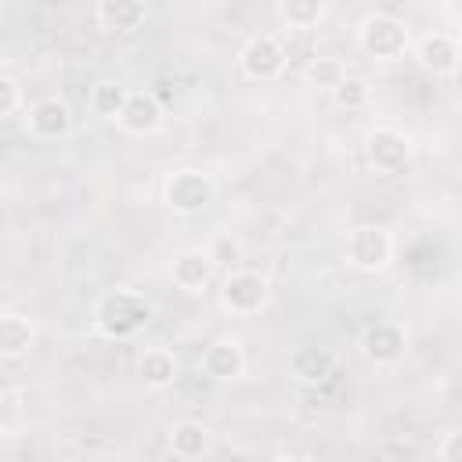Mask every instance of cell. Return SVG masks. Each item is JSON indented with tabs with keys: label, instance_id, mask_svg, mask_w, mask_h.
Returning a JSON list of instances; mask_svg holds the SVG:
<instances>
[{
	"label": "cell",
	"instance_id": "9a60e30c",
	"mask_svg": "<svg viewBox=\"0 0 462 462\" xmlns=\"http://www.w3.org/2000/svg\"><path fill=\"white\" fill-rule=\"evenodd\" d=\"M148 18L144 0H97V25L105 32H137Z\"/></svg>",
	"mask_w": 462,
	"mask_h": 462
},
{
	"label": "cell",
	"instance_id": "5bb4252c",
	"mask_svg": "<svg viewBox=\"0 0 462 462\" xmlns=\"http://www.w3.org/2000/svg\"><path fill=\"white\" fill-rule=\"evenodd\" d=\"M213 267L217 263L209 260L206 249H184V253H177L170 260V278L184 292H202L209 285V278H213Z\"/></svg>",
	"mask_w": 462,
	"mask_h": 462
},
{
	"label": "cell",
	"instance_id": "7c38bea8",
	"mask_svg": "<svg viewBox=\"0 0 462 462\" xmlns=\"http://www.w3.org/2000/svg\"><path fill=\"white\" fill-rule=\"evenodd\" d=\"M202 372L213 383H235L245 372V350L238 339H217L202 350Z\"/></svg>",
	"mask_w": 462,
	"mask_h": 462
},
{
	"label": "cell",
	"instance_id": "44dd1931",
	"mask_svg": "<svg viewBox=\"0 0 462 462\" xmlns=\"http://www.w3.org/2000/svg\"><path fill=\"white\" fill-rule=\"evenodd\" d=\"M206 253H209V260L217 263V267H238L242 263V256H245V245H242V238L238 235H231V231H217L213 238H209V245H206Z\"/></svg>",
	"mask_w": 462,
	"mask_h": 462
},
{
	"label": "cell",
	"instance_id": "30bf717a",
	"mask_svg": "<svg viewBox=\"0 0 462 462\" xmlns=\"http://www.w3.org/2000/svg\"><path fill=\"white\" fill-rule=\"evenodd\" d=\"M162 119H166V108H162V101H159L152 90H130L123 112L116 116L119 130H123V134H134V137L155 134V130L162 126Z\"/></svg>",
	"mask_w": 462,
	"mask_h": 462
},
{
	"label": "cell",
	"instance_id": "277c9868",
	"mask_svg": "<svg viewBox=\"0 0 462 462\" xmlns=\"http://www.w3.org/2000/svg\"><path fill=\"white\" fill-rule=\"evenodd\" d=\"M217 300H220V310L235 314V318H249V314H260V310L267 307V300H271V282H267L260 271L231 267V271L220 278Z\"/></svg>",
	"mask_w": 462,
	"mask_h": 462
},
{
	"label": "cell",
	"instance_id": "7a4b0ae2",
	"mask_svg": "<svg viewBox=\"0 0 462 462\" xmlns=\"http://www.w3.org/2000/svg\"><path fill=\"white\" fill-rule=\"evenodd\" d=\"M357 47L372 61H397V58L408 54L411 32H408V25L401 18H393L386 11H375L357 25Z\"/></svg>",
	"mask_w": 462,
	"mask_h": 462
},
{
	"label": "cell",
	"instance_id": "52a82bcc",
	"mask_svg": "<svg viewBox=\"0 0 462 462\" xmlns=\"http://www.w3.org/2000/svg\"><path fill=\"white\" fill-rule=\"evenodd\" d=\"M285 65H289V54H285V47H282L271 32L253 36V40L242 47V54H238V69H242L249 79H256V83L278 79V76L285 72Z\"/></svg>",
	"mask_w": 462,
	"mask_h": 462
},
{
	"label": "cell",
	"instance_id": "2e32d148",
	"mask_svg": "<svg viewBox=\"0 0 462 462\" xmlns=\"http://www.w3.org/2000/svg\"><path fill=\"white\" fill-rule=\"evenodd\" d=\"M170 451H173L177 458H184V462L209 455V451H213V433H209V426L199 422V419H180V422L170 430Z\"/></svg>",
	"mask_w": 462,
	"mask_h": 462
},
{
	"label": "cell",
	"instance_id": "603a6c76",
	"mask_svg": "<svg viewBox=\"0 0 462 462\" xmlns=\"http://www.w3.org/2000/svg\"><path fill=\"white\" fill-rule=\"evenodd\" d=\"M368 97H372V87H368V79L365 76H343V83L332 90V101L339 105V108H346V112H361L365 105H368Z\"/></svg>",
	"mask_w": 462,
	"mask_h": 462
},
{
	"label": "cell",
	"instance_id": "4fadbf2b",
	"mask_svg": "<svg viewBox=\"0 0 462 462\" xmlns=\"http://www.w3.org/2000/svg\"><path fill=\"white\" fill-rule=\"evenodd\" d=\"M336 372V354L328 346H296L289 354V375L300 386H321L328 375Z\"/></svg>",
	"mask_w": 462,
	"mask_h": 462
},
{
	"label": "cell",
	"instance_id": "d4e9b609",
	"mask_svg": "<svg viewBox=\"0 0 462 462\" xmlns=\"http://www.w3.org/2000/svg\"><path fill=\"white\" fill-rule=\"evenodd\" d=\"M437 455H440L444 462H462V433H448V437L440 440Z\"/></svg>",
	"mask_w": 462,
	"mask_h": 462
},
{
	"label": "cell",
	"instance_id": "9c48e42d",
	"mask_svg": "<svg viewBox=\"0 0 462 462\" xmlns=\"http://www.w3.org/2000/svg\"><path fill=\"white\" fill-rule=\"evenodd\" d=\"M404 350H408V332L397 321H375L361 332V354L375 368L397 365L404 357Z\"/></svg>",
	"mask_w": 462,
	"mask_h": 462
},
{
	"label": "cell",
	"instance_id": "7402d4cb",
	"mask_svg": "<svg viewBox=\"0 0 462 462\" xmlns=\"http://www.w3.org/2000/svg\"><path fill=\"white\" fill-rule=\"evenodd\" d=\"M278 11H282V18H285V25H292V29H310V25L321 22L325 0H282Z\"/></svg>",
	"mask_w": 462,
	"mask_h": 462
},
{
	"label": "cell",
	"instance_id": "8fae6325",
	"mask_svg": "<svg viewBox=\"0 0 462 462\" xmlns=\"http://www.w3.org/2000/svg\"><path fill=\"white\" fill-rule=\"evenodd\" d=\"M415 58L430 76H451L462 65V51H458L455 36H448V32H426L415 43Z\"/></svg>",
	"mask_w": 462,
	"mask_h": 462
},
{
	"label": "cell",
	"instance_id": "d6986e66",
	"mask_svg": "<svg viewBox=\"0 0 462 462\" xmlns=\"http://www.w3.org/2000/svg\"><path fill=\"white\" fill-rule=\"evenodd\" d=\"M126 87L123 83H112V79H97L94 87H90V97H87V105H90V112L94 116H101V119H116L119 112H123V105H126Z\"/></svg>",
	"mask_w": 462,
	"mask_h": 462
},
{
	"label": "cell",
	"instance_id": "cb8c5ba5",
	"mask_svg": "<svg viewBox=\"0 0 462 462\" xmlns=\"http://www.w3.org/2000/svg\"><path fill=\"white\" fill-rule=\"evenodd\" d=\"M18 108H22V83L11 72H4L0 76V119H11Z\"/></svg>",
	"mask_w": 462,
	"mask_h": 462
},
{
	"label": "cell",
	"instance_id": "ac0fdd59",
	"mask_svg": "<svg viewBox=\"0 0 462 462\" xmlns=\"http://www.w3.org/2000/svg\"><path fill=\"white\" fill-rule=\"evenodd\" d=\"M137 375H141V383L152 386V390L170 386V383L177 379V357H173V350H166V346H148V350L141 354V361H137Z\"/></svg>",
	"mask_w": 462,
	"mask_h": 462
},
{
	"label": "cell",
	"instance_id": "e0dca14e",
	"mask_svg": "<svg viewBox=\"0 0 462 462\" xmlns=\"http://www.w3.org/2000/svg\"><path fill=\"white\" fill-rule=\"evenodd\" d=\"M32 339H36V328H32V321H29L25 314L7 310V314L0 318V357H4V361L25 357L29 346H32Z\"/></svg>",
	"mask_w": 462,
	"mask_h": 462
},
{
	"label": "cell",
	"instance_id": "6da1fadb",
	"mask_svg": "<svg viewBox=\"0 0 462 462\" xmlns=\"http://www.w3.org/2000/svg\"><path fill=\"white\" fill-rule=\"evenodd\" d=\"M155 318V307L144 292L137 289H108L97 296L94 303V332L105 336V339H116V343H126V339H137Z\"/></svg>",
	"mask_w": 462,
	"mask_h": 462
},
{
	"label": "cell",
	"instance_id": "3957f363",
	"mask_svg": "<svg viewBox=\"0 0 462 462\" xmlns=\"http://www.w3.org/2000/svg\"><path fill=\"white\" fill-rule=\"evenodd\" d=\"M217 199V184L209 173L195 170V166H180L162 180V202L177 213V217H199L213 206Z\"/></svg>",
	"mask_w": 462,
	"mask_h": 462
},
{
	"label": "cell",
	"instance_id": "5b68a950",
	"mask_svg": "<svg viewBox=\"0 0 462 462\" xmlns=\"http://www.w3.org/2000/svg\"><path fill=\"white\" fill-rule=\"evenodd\" d=\"M361 148H365V162L375 173H401L411 159V137L397 126H372Z\"/></svg>",
	"mask_w": 462,
	"mask_h": 462
},
{
	"label": "cell",
	"instance_id": "8992f818",
	"mask_svg": "<svg viewBox=\"0 0 462 462\" xmlns=\"http://www.w3.org/2000/svg\"><path fill=\"white\" fill-rule=\"evenodd\" d=\"M393 256V238L379 224H357L346 235V263L357 271H383Z\"/></svg>",
	"mask_w": 462,
	"mask_h": 462
},
{
	"label": "cell",
	"instance_id": "ba28073f",
	"mask_svg": "<svg viewBox=\"0 0 462 462\" xmlns=\"http://www.w3.org/2000/svg\"><path fill=\"white\" fill-rule=\"evenodd\" d=\"M25 134L32 141H61L72 134V108L65 97H40L25 108Z\"/></svg>",
	"mask_w": 462,
	"mask_h": 462
},
{
	"label": "cell",
	"instance_id": "ffe728a7",
	"mask_svg": "<svg viewBox=\"0 0 462 462\" xmlns=\"http://www.w3.org/2000/svg\"><path fill=\"white\" fill-rule=\"evenodd\" d=\"M343 76H346V69L336 58H310L307 69H303L307 87H318V90H336L343 83Z\"/></svg>",
	"mask_w": 462,
	"mask_h": 462
}]
</instances>
